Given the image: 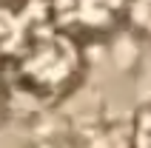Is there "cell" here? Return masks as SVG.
Segmentation results:
<instances>
[{
    "label": "cell",
    "instance_id": "3957f363",
    "mask_svg": "<svg viewBox=\"0 0 151 148\" xmlns=\"http://www.w3.org/2000/svg\"><path fill=\"white\" fill-rule=\"evenodd\" d=\"M29 11H32V6L0 3V66L14 63V57L29 40V34L34 32V23L26 17Z\"/></svg>",
    "mask_w": 151,
    "mask_h": 148
},
{
    "label": "cell",
    "instance_id": "6da1fadb",
    "mask_svg": "<svg viewBox=\"0 0 151 148\" xmlns=\"http://www.w3.org/2000/svg\"><path fill=\"white\" fill-rule=\"evenodd\" d=\"M12 74L20 88L37 97H60L77 83L83 71L80 40L60 32L49 20L34 26L26 46L12 63Z\"/></svg>",
    "mask_w": 151,
    "mask_h": 148
},
{
    "label": "cell",
    "instance_id": "5b68a950",
    "mask_svg": "<svg viewBox=\"0 0 151 148\" xmlns=\"http://www.w3.org/2000/svg\"><path fill=\"white\" fill-rule=\"evenodd\" d=\"M0 100H3V91H0Z\"/></svg>",
    "mask_w": 151,
    "mask_h": 148
},
{
    "label": "cell",
    "instance_id": "7a4b0ae2",
    "mask_svg": "<svg viewBox=\"0 0 151 148\" xmlns=\"http://www.w3.org/2000/svg\"><path fill=\"white\" fill-rule=\"evenodd\" d=\"M123 11H126L123 3H51L49 23L80 40V37L111 32L120 23Z\"/></svg>",
    "mask_w": 151,
    "mask_h": 148
},
{
    "label": "cell",
    "instance_id": "277c9868",
    "mask_svg": "<svg viewBox=\"0 0 151 148\" xmlns=\"http://www.w3.org/2000/svg\"><path fill=\"white\" fill-rule=\"evenodd\" d=\"M131 148H151V100L140 106L134 117V131H131Z\"/></svg>",
    "mask_w": 151,
    "mask_h": 148
}]
</instances>
